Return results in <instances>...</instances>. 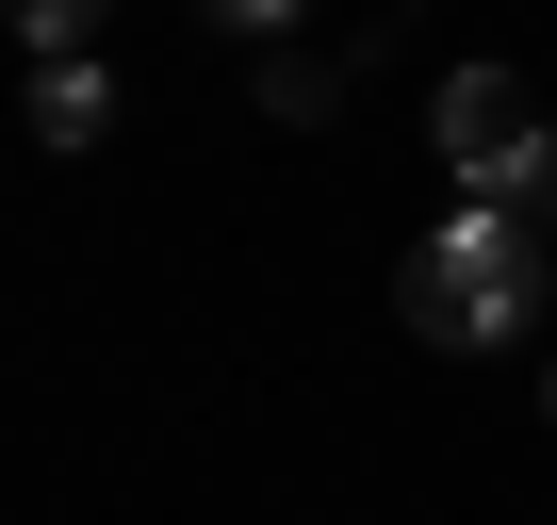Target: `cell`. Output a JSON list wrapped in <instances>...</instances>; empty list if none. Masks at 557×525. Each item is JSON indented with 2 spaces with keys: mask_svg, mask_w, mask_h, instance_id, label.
Segmentation results:
<instances>
[{
  "mask_svg": "<svg viewBox=\"0 0 557 525\" xmlns=\"http://www.w3.org/2000/svg\"><path fill=\"white\" fill-rule=\"evenodd\" d=\"M541 280H557V230H541V213H475V197H459V213L410 246V280H394V296H410V329H426V345H508V329L541 313Z\"/></svg>",
  "mask_w": 557,
  "mask_h": 525,
  "instance_id": "cell-1",
  "label": "cell"
},
{
  "mask_svg": "<svg viewBox=\"0 0 557 525\" xmlns=\"http://www.w3.org/2000/svg\"><path fill=\"white\" fill-rule=\"evenodd\" d=\"M426 148H443V181H459L475 213H541V181H557V132H541V99H524L508 66H459L443 115H426Z\"/></svg>",
  "mask_w": 557,
  "mask_h": 525,
  "instance_id": "cell-2",
  "label": "cell"
},
{
  "mask_svg": "<svg viewBox=\"0 0 557 525\" xmlns=\"http://www.w3.org/2000/svg\"><path fill=\"white\" fill-rule=\"evenodd\" d=\"M34 132H50V148H99V132H115V83H99V50H50V66H34Z\"/></svg>",
  "mask_w": 557,
  "mask_h": 525,
  "instance_id": "cell-3",
  "label": "cell"
},
{
  "mask_svg": "<svg viewBox=\"0 0 557 525\" xmlns=\"http://www.w3.org/2000/svg\"><path fill=\"white\" fill-rule=\"evenodd\" d=\"M17 34H34V66H50V50H83V34H99V0H17Z\"/></svg>",
  "mask_w": 557,
  "mask_h": 525,
  "instance_id": "cell-4",
  "label": "cell"
},
{
  "mask_svg": "<svg viewBox=\"0 0 557 525\" xmlns=\"http://www.w3.org/2000/svg\"><path fill=\"white\" fill-rule=\"evenodd\" d=\"M213 17H230V34H278V17H296V0H213Z\"/></svg>",
  "mask_w": 557,
  "mask_h": 525,
  "instance_id": "cell-5",
  "label": "cell"
},
{
  "mask_svg": "<svg viewBox=\"0 0 557 525\" xmlns=\"http://www.w3.org/2000/svg\"><path fill=\"white\" fill-rule=\"evenodd\" d=\"M541 230H557V181H541Z\"/></svg>",
  "mask_w": 557,
  "mask_h": 525,
  "instance_id": "cell-6",
  "label": "cell"
},
{
  "mask_svg": "<svg viewBox=\"0 0 557 525\" xmlns=\"http://www.w3.org/2000/svg\"><path fill=\"white\" fill-rule=\"evenodd\" d=\"M541 411H557V378H541Z\"/></svg>",
  "mask_w": 557,
  "mask_h": 525,
  "instance_id": "cell-7",
  "label": "cell"
}]
</instances>
